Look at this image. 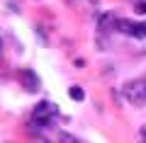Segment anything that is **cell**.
<instances>
[{
	"label": "cell",
	"instance_id": "1",
	"mask_svg": "<svg viewBox=\"0 0 146 143\" xmlns=\"http://www.w3.org/2000/svg\"><path fill=\"white\" fill-rule=\"evenodd\" d=\"M56 114H58L56 104L49 102V100H42V102L32 109V124H34V126H49L51 119L56 117Z\"/></svg>",
	"mask_w": 146,
	"mask_h": 143
},
{
	"label": "cell",
	"instance_id": "2",
	"mask_svg": "<svg viewBox=\"0 0 146 143\" xmlns=\"http://www.w3.org/2000/svg\"><path fill=\"white\" fill-rule=\"evenodd\" d=\"M124 97L131 104H144L146 102V78H136V80L124 85Z\"/></svg>",
	"mask_w": 146,
	"mask_h": 143
},
{
	"label": "cell",
	"instance_id": "3",
	"mask_svg": "<svg viewBox=\"0 0 146 143\" xmlns=\"http://www.w3.org/2000/svg\"><path fill=\"white\" fill-rule=\"evenodd\" d=\"M117 29L134 39H146V22H131V20H117Z\"/></svg>",
	"mask_w": 146,
	"mask_h": 143
},
{
	"label": "cell",
	"instance_id": "4",
	"mask_svg": "<svg viewBox=\"0 0 146 143\" xmlns=\"http://www.w3.org/2000/svg\"><path fill=\"white\" fill-rule=\"evenodd\" d=\"M20 80H22V85H25L27 92H36V90H39V78H36V73L32 71V68L20 71Z\"/></svg>",
	"mask_w": 146,
	"mask_h": 143
},
{
	"label": "cell",
	"instance_id": "5",
	"mask_svg": "<svg viewBox=\"0 0 146 143\" xmlns=\"http://www.w3.org/2000/svg\"><path fill=\"white\" fill-rule=\"evenodd\" d=\"M68 95H71L73 100H83V97H85V92L80 90V87H71V90H68Z\"/></svg>",
	"mask_w": 146,
	"mask_h": 143
},
{
	"label": "cell",
	"instance_id": "6",
	"mask_svg": "<svg viewBox=\"0 0 146 143\" xmlns=\"http://www.w3.org/2000/svg\"><path fill=\"white\" fill-rule=\"evenodd\" d=\"M139 15H146V3H136V7H134Z\"/></svg>",
	"mask_w": 146,
	"mask_h": 143
},
{
	"label": "cell",
	"instance_id": "7",
	"mask_svg": "<svg viewBox=\"0 0 146 143\" xmlns=\"http://www.w3.org/2000/svg\"><path fill=\"white\" fill-rule=\"evenodd\" d=\"M141 143H146V133H144V136H141Z\"/></svg>",
	"mask_w": 146,
	"mask_h": 143
}]
</instances>
